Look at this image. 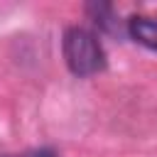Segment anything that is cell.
I'll use <instances>...</instances> for the list:
<instances>
[{
	"label": "cell",
	"mask_w": 157,
	"mask_h": 157,
	"mask_svg": "<svg viewBox=\"0 0 157 157\" xmlns=\"http://www.w3.org/2000/svg\"><path fill=\"white\" fill-rule=\"evenodd\" d=\"M128 32L137 44L157 52V15H135V17H130L128 20Z\"/></svg>",
	"instance_id": "cell-2"
},
{
	"label": "cell",
	"mask_w": 157,
	"mask_h": 157,
	"mask_svg": "<svg viewBox=\"0 0 157 157\" xmlns=\"http://www.w3.org/2000/svg\"><path fill=\"white\" fill-rule=\"evenodd\" d=\"M25 157H56L52 150H47V147H42V150H32L29 155H25Z\"/></svg>",
	"instance_id": "cell-3"
},
{
	"label": "cell",
	"mask_w": 157,
	"mask_h": 157,
	"mask_svg": "<svg viewBox=\"0 0 157 157\" xmlns=\"http://www.w3.org/2000/svg\"><path fill=\"white\" fill-rule=\"evenodd\" d=\"M64 59L71 74L93 76L105 69V52L98 37L83 27H71L64 34Z\"/></svg>",
	"instance_id": "cell-1"
}]
</instances>
